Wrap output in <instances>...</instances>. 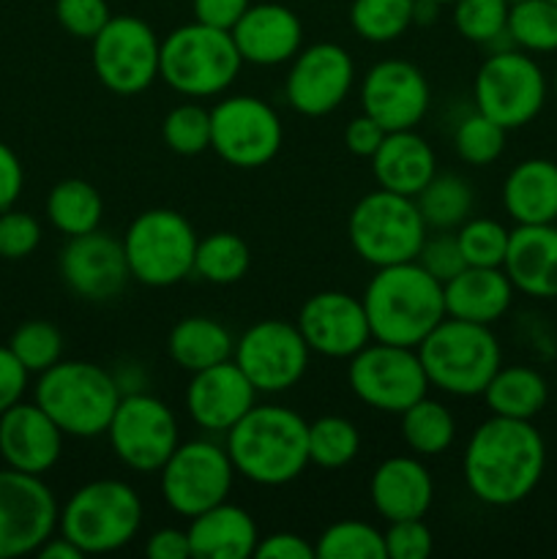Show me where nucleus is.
Wrapping results in <instances>:
<instances>
[{
    "mask_svg": "<svg viewBox=\"0 0 557 559\" xmlns=\"http://www.w3.org/2000/svg\"><path fill=\"white\" fill-rule=\"evenodd\" d=\"M546 445L533 420L491 415L470 435L462 456L467 491L491 508L528 500L544 478Z\"/></svg>",
    "mask_w": 557,
    "mask_h": 559,
    "instance_id": "obj_1",
    "label": "nucleus"
},
{
    "mask_svg": "<svg viewBox=\"0 0 557 559\" xmlns=\"http://www.w3.org/2000/svg\"><path fill=\"white\" fill-rule=\"evenodd\" d=\"M224 437L235 475L249 484L287 486L309 467V424L289 407L254 404Z\"/></svg>",
    "mask_w": 557,
    "mask_h": 559,
    "instance_id": "obj_2",
    "label": "nucleus"
},
{
    "mask_svg": "<svg viewBox=\"0 0 557 559\" xmlns=\"http://www.w3.org/2000/svg\"><path fill=\"white\" fill-rule=\"evenodd\" d=\"M360 300L371 342L418 347L446 320L442 284L415 260L377 267Z\"/></svg>",
    "mask_w": 557,
    "mask_h": 559,
    "instance_id": "obj_3",
    "label": "nucleus"
},
{
    "mask_svg": "<svg viewBox=\"0 0 557 559\" xmlns=\"http://www.w3.org/2000/svg\"><path fill=\"white\" fill-rule=\"evenodd\" d=\"M118 380L104 366L91 360H58L38 374L36 404L58 424L66 437L93 440L107 435V426L118 407Z\"/></svg>",
    "mask_w": 557,
    "mask_h": 559,
    "instance_id": "obj_4",
    "label": "nucleus"
},
{
    "mask_svg": "<svg viewBox=\"0 0 557 559\" xmlns=\"http://www.w3.org/2000/svg\"><path fill=\"white\" fill-rule=\"evenodd\" d=\"M429 385L448 396H481L502 366V349L491 325L446 317L418 344Z\"/></svg>",
    "mask_w": 557,
    "mask_h": 559,
    "instance_id": "obj_5",
    "label": "nucleus"
},
{
    "mask_svg": "<svg viewBox=\"0 0 557 559\" xmlns=\"http://www.w3.org/2000/svg\"><path fill=\"white\" fill-rule=\"evenodd\" d=\"M240 58L233 33L189 22L162 38L158 76L186 98L222 96L238 80Z\"/></svg>",
    "mask_w": 557,
    "mask_h": 559,
    "instance_id": "obj_6",
    "label": "nucleus"
},
{
    "mask_svg": "<svg viewBox=\"0 0 557 559\" xmlns=\"http://www.w3.org/2000/svg\"><path fill=\"white\" fill-rule=\"evenodd\" d=\"M58 527L60 535L80 546L82 555H109L137 538L142 500L126 480H91L66 500Z\"/></svg>",
    "mask_w": 557,
    "mask_h": 559,
    "instance_id": "obj_7",
    "label": "nucleus"
},
{
    "mask_svg": "<svg viewBox=\"0 0 557 559\" xmlns=\"http://www.w3.org/2000/svg\"><path fill=\"white\" fill-rule=\"evenodd\" d=\"M426 227L415 197L393 191H369L355 202L347 218L349 246L371 267L413 262L424 246Z\"/></svg>",
    "mask_w": 557,
    "mask_h": 559,
    "instance_id": "obj_8",
    "label": "nucleus"
},
{
    "mask_svg": "<svg viewBox=\"0 0 557 559\" xmlns=\"http://www.w3.org/2000/svg\"><path fill=\"white\" fill-rule=\"evenodd\" d=\"M197 243L200 238L183 213L169 207L142 211L123 238L131 278L145 287H173L183 282L194 273Z\"/></svg>",
    "mask_w": 557,
    "mask_h": 559,
    "instance_id": "obj_9",
    "label": "nucleus"
},
{
    "mask_svg": "<svg viewBox=\"0 0 557 559\" xmlns=\"http://www.w3.org/2000/svg\"><path fill=\"white\" fill-rule=\"evenodd\" d=\"M546 74L530 52L497 49L475 71V109L502 129H522L533 123L546 104Z\"/></svg>",
    "mask_w": 557,
    "mask_h": 559,
    "instance_id": "obj_10",
    "label": "nucleus"
},
{
    "mask_svg": "<svg viewBox=\"0 0 557 559\" xmlns=\"http://www.w3.org/2000/svg\"><path fill=\"white\" fill-rule=\"evenodd\" d=\"M158 55L162 38L134 14H112L91 38L93 74L118 96H137L158 80Z\"/></svg>",
    "mask_w": 557,
    "mask_h": 559,
    "instance_id": "obj_11",
    "label": "nucleus"
},
{
    "mask_svg": "<svg viewBox=\"0 0 557 559\" xmlns=\"http://www.w3.org/2000/svg\"><path fill=\"white\" fill-rule=\"evenodd\" d=\"M349 391L377 413L402 415L429 391V377L415 347L369 342L347 364Z\"/></svg>",
    "mask_w": 557,
    "mask_h": 559,
    "instance_id": "obj_12",
    "label": "nucleus"
},
{
    "mask_svg": "<svg viewBox=\"0 0 557 559\" xmlns=\"http://www.w3.org/2000/svg\"><path fill=\"white\" fill-rule=\"evenodd\" d=\"M233 480L235 467L227 448L211 440L180 442L158 469L162 500L183 519L200 516L202 511L227 500Z\"/></svg>",
    "mask_w": 557,
    "mask_h": 559,
    "instance_id": "obj_13",
    "label": "nucleus"
},
{
    "mask_svg": "<svg viewBox=\"0 0 557 559\" xmlns=\"http://www.w3.org/2000/svg\"><path fill=\"white\" fill-rule=\"evenodd\" d=\"M115 459L131 473H158L175 448L180 429L175 413L151 393H123L107 426Z\"/></svg>",
    "mask_w": 557,
    "mask_h": 559,
    "instance_id": "obj_14",
    "label": "nucleus"
},
{
    "mask_svg": "<svg viewBox=\"0 0 557 559\" xmlns=\"http://www.w3.org/2000/svg\"><path fill=\"white\" fill-rule=\"evenodd\" d=\"M282 140V120L262 98L227 96L211 109V147L229 167H265L278 156Z\"/></svg>",
    "mask_w": 557,
    "mask_h": 559,
    "instance_id": "obj_15",
    "label": "nucleus"
},
{
    "mask_svg": "<svg viewBox=\"0 0 557 559\" xmlns=\"http://www.w3.org/2000/svg\"><path fill=\"white\" fill-rule=\"evenodd\" d=\"M311 349L298 325L284 320H260L235 342L233 360L257 393H284L304 380Z\"/></svg>",
    "mask_w": 557,
    "mask_h": 559,
    "instance_id": "obj_16",
    "label": "nucleus"
},
{
    "mask_svg": "<svg viewBox=\"0 0 557 559\" xmlns=\"http://www.w3.org/2000/svg\"><path fill=\"white\" fill-rule=\"evenodd\" d=\"M58 500L42 475L0 469V559L36 555L58 530Z\"/></svg>",
    "mask_w": 557,
    "mask_h": 559,
    "instance_id": "obj_17",
    "label": "nucleus"
},
{
    "mask_svg": "<svg viewBox=\"0 0 557 559\" xmlns=\"http://www.w3.org/2000/svg\"><path fill=\"white\" fill-rule=\"evenodd\" d=\"M355 85V63L342 44L320 41L289 60L284 98L304 118H325Z\"/></svg>",
    "mask_w": 557,
    "mask_h": 559,
    "instance_id": "obj_18",
    "label": "nucleus"
},
{
    "mask_svg": "<svg viewBox=\"0 0 557 559\" xmlns=\"http://www.w3.org/2000/svg\"><path fill=\"white\" fill-rule=\"evenodd\" d=\"M429 80L410 60H380L366 71L360 82V109L386 131L415 129L429 112Z\"/></svg>",
    "mask_w": 557,
    "mask_h": 559,
    "instance_id": "obj_19",
    "label": "nucleus"
},
{
    "mask_svg": "<svg viewBox=\"0 0 557 559\" xmlns=\"http://www.w3.org/2000/svg\"><path fill=\"white\" fill-rule=\"evenodd\" d=\"M295 325L311 353L322 358L349 360L371 342L364 300L342 289H322L306 298Z\"/></svg>",
    "mask_w": 557,
    "mask_h": 559,
    "instance_id": "obj_20",
    "label": "nucleus"
},
{
    "mask_svg": "<svg viewBox=\"0 0 557 559\" xmlns=\"http://www.w3.org/2000/svg\"><path fill=\"white\" fill-rule=\"evenodd\" d=\"M60 276L82 300L104 304L118 298L131 278L123 240H115L102 229L69 238L60 251Z\"/></svg>",
    "mask_w": 557,
    "mask_h": 559,
    "instance_id": "obj_21",
    "label": "nucleus"
},
{
    "mask_svg": "<svg viewBox=\"0 0 557 559\" xmlns=\"http://www.w3.org/2000/svg\"><path fill=\"white\" fill-rule=\"evenodd\" d=\"M257 404V391L235 360L211 366L191 374L186 388L189 418L211 435H227Z\"/></svg>",
    "mask_w": 557,
    "mask_h": 559,
    "instance_id": "obj_22",
    "label": "nucleus"
},
{
    "mask_svg": "<svg viewBox=\"0 0 557 559\" xmlns=\"http://www.w3.org/2000/svg\"><path fill=\"white\" fill-rule=\"evenodd\" d=\"M63 437L36 402H20L0 415V456L5 467L20 473H49L63 453Z\"/></svg>",
    "mask_w": 557,
    "mask_h": 559,
    "instance_id": "obj_23",
    "label": "nucleus"
},
{
    "mask_svg": "<svg viewBox=\"0 0 557 559\" xmlns=\"http://www.w3.org/2000/svg\"><path fill=\"white\" fill-rule=\"evenodd\" d=\"M229 33L244 63L251 66H282L304 47V25L282 3H251Z\"/></svg>",
    "mask_w": 557,
    "mask_h": 559,
    "instance_id": "obj_24",
    "label": "nucleus"
},
{
    "mask_svg": "<svg viewBox=\"0 0 557 559\" xmlns=\"http://www.w3.org/2000/svg\"><path fill=\"white\" fill-rule=\"evenodd\" d=\"M502 271L528 298H557V224H517Z\"/></svg>",
    "mask_w": 557,
    "mask_h": 559,
    "instance_id": "obj_25",
    "label": "nucleus"
},
{
    "mask_svg": "<svg viewBox=\"0 0 557 559\" xmlns=\"http://www.w3.org/2000/svg\"><path fill=\"white\" fill-rule=\"evenodd\" d=\"M369 497L386 522L424 519L435 500V480L420 456H391L371 473Z\"/></svg>",
    "mask_w": 557,
    "mask_h": 559,
    "instance_id": "obj_26",
    "label": "nucleus"
},
{
    "mask_svg": "<svg viewBox=\"0 0 557 559\" xmlns=\"http://www.w3.org/2000/svg\"><path fill=\"white\" fill-rule=\"evenodd\" d=\"M513 284L502 267L467 265L442 284L446 317L495 325L513 304Z\"/></svg>",
    "mask_w": 557,
    "mask_h": 559,
    "instance_id": "obj_27",
    "label": "nucleus"
},
{
    "mask_svg": "<svg viewBox=\"0 0 557 559\" xmlns=\"http://www.w3.org/2000/svg\"><path fill=\"white\" fill-rule=\"evenodd\" d=\"M369 162L377 186L404 197H415L437 175L435 151L415 129L388 131Z\"/></svg>",
    "mask_w": 557,
    "mask_h": 559,
    "instance_id": "obj_28",
    "label": "nucleus"
},
{
    "mask_svg": "<svg viewBox=\"0 0 557 559\" xmlns=\"http://www.w3.org/2000/svg\"><path fill=\"white\" fill-rule=\"evenodd\" d=\"M186 535L191 557L197 559H249L260 544V533L249 511L229 506L227 500L189 519Z\"/></svg>",
    "mask_w": 557,
    "mask_h": 559,
    "instance_id": "obj_29",
    "label": "nucleus"
},
{
    "mask_svg": "<svg viewBox=\"0 0 557 559\" xmlns=\"http://www.w3.org/2000/svg\"><path fill=\"white\" fill-rule=\"evenodd\" d=\"M502 207L517 224L557 222V164L524 158L502 183Z\"/></svg>",
    "mask_w": 557,
    "mask_h": 559,
    "instance_id": "obj_30",
    "label": "nucleus"
},
{
    "mask_svg": "<svg viewBox=\"0 0 557 559\" xmlns=\"http://www.w3.org/2000/svg\"><path fill=\"white\" fill-rule=\"evenodd\" d=\"M167 353L178 369L194 374V371L211 369V366L224 364V360H233L235 338L213 317H183L169 331Z\"/></svg>",
    "mask_w": 557,
    "mask_h": 559,
    "instance_id": "obj_31",
    "label": "nucleus"
},
{
    "mask_svg": "<svg viewBox=\"0 0 557 559\" xmlns=\"http://www.w3.org/2000/svg\"><path fill=\"white\" fill-rule=\"evenodd\" d=\"M491 415L533 420L549 399V385L530 366H500L486 391L481 393Z\"/></svg>",
    "mask_w": 557,
    "mask_h": 559,
    "instance_id": "obj_32",
    "label": "nucleus"
},
{
    "mask_svg": "<svg viewBox=\"0 0 557 559\" xmlns=\"http://www.w3.org/2000/svg\"><path fill=\"white\" fill-rule=\"evenodd\" d=\"M47 216L58 233L76 238L98 229L104 218V200L93 183L82 178L60 180L47 197Z\"/></svg>",
    "mask_w": 557,
    "mask_h": 559,
    "instance_id": "obj_33",
    "label": "nucleus"
},
{
    "mask_svg": "<svg viewBox=\"0 0 557 559\" xmlns=\"http://www.w3.org/2000/svg\"><path fill=\"white\" fill-rule=\"evenodd\" d=\"M402 440L415 456H442L457 440V418L442 402L424 396L404 409L402 415Z\"/></svg>",
    "mask_w": 557,
    "mask_h": 559,
    "instance_id": "obj_34",
    "label": "nucleus"
},
{
    "mask_svg": "<svg viewBox=\"0 0 557 559\" xmlns=\"http://www.w3.org/2000/svg\"><path fill=\"white\" fill-rule=\"evenodd\" d=\"M420 216L429 229H457L470 218L475 205L473 186L462 175H435L415 194Z\"/></svg>",
    "mask_w": 557,
    "mask_h": 559,
    "instance_id": "obj_35",
    "label": "nucleus"
},
{
    "mask_svg": "<svg viewBox=\"0 0 557 559\" xmlns=\"http://www.w3.org/2000/svg\"><path fill=\"white\" fill-rule=\"evenodd\" d=\"M249 265L251 254L246 240L235 233H227V229L200 238V243H197L194 273L202 282L227 287V284L240 282L249 273Z\"/></svg>",
    "mask_w": 557,
    "mask_h": 559,
    "instance_id": "obj_36",
    "label": "nucleus"
},
{
    "mask_svg": "<svg viewBox=\"0 0 557 559\" xmlns=\"http://www.w3.org/2000/svg\"><path fill=\"white\" fill-rule=\"evenodd\" d=\"M415 25V0H353L349 27L371 44L402 38Z\"/></svg>",
    "mask_w": 557,
    "mask_h": 559,
    "instance_id": "obj_37",
    "label": "nucleus"
},
{
    "mask_svg": "<svg viewBox=\"0 0 557 559\" xmlns=\"http://www.w3.org/2000/svg\"><path fill=\"white\" fill-rule=\"evenodd\" d=\"M506 33L522 52H557V5L549 0H517L508 9Z\"/></svg>",
    "mask_w": 557,
    "mask_h": 559,
    "instance_id": "obj_38",
    "label": "nucleus"
},
{
    "mask_svg": "<svg viewBox=\"0 0 557 559\" xmlns=\"http://www.w3.org/2000/svg\"><path fill=\"white\" fill-rule=\"evenodd\" d=\"M360 451V431L342 415H322L309 424V464L322 469H342Z\"/></svg>",
    "mask_w": 557,
    "mask_h": 559,
    "instance_id": "obj_39",
    "label": "nucleus"
},
{
    "mask_svg": "<svg viewBox=\"0 0 557 559\" xmlns=\"http://www.w3.org/2000/svg\"><path fill=\"white\" fill-rule=\"evenodd\" d=\"M315 551L317 559H386V538L371 524L344 519L317 538Z\"/></svg>",
    "mask_w": 557,
    "mask_h": 559,
    "instance_id": "obj_40",
    "label": "nucleus"
},
{
    "mask_svg": "<svg viewBox=\"0 0 557 559\" xmlns=\"http://www.w3.org/2000/svg\"><path fill=\"white\" fill-rule=\"evenodd\" d=\"M506 134L500 123L486 118L484 112H470L453 129V147L457 156L470 167H489L506 151Z\"/></svg>",
    "mask_w": 557,
    "mask_h": 559,
    "instance_id": "obj_41",
    "label": "nucleus"
},
{
    "mask_svg": "<svg viewBox=\"0 0 557 559\" xmlns=\"http://www.w3.org/2000/svg\"><path fill=\"white\" fill-rule=\"evenodd\" d=\"M508 0H457L453 3V27L470 44L495 47L506 38L508 27Z\"/></svg>",
    "mask_w": 557,
    "mask_h": 559,
    "instance_id": "obj_42",
    "label": "nucleus"
},
{
    "mask_svg": "<svg viewBox=\"0 0 557 559\" xmlns=\"http://www.w3.org/2000/svg\"><path fill=\"white\" fill-rule=\"evenodd\" d=\"M162 140L178 156H200L211 147V109L178 104L162 120Z\"/></svg>",
    "mask_w": 557,
    "mask_h": 559,
    "instance_id": "obj_43",
    "label": "nucleus"
},
{
    "mask_svg": "<svg viewBox=\"0 0 557 559\" xmlns=\"http://www.w3.org/2000/svg\"><path fill=\"white\" fill-rule=\"evenodd\" d=\"M9 349L31 374H44L63 355V336L47 320H27L11 333Z\"/></svg>",
    "mask_w": 557,
    "mask_h": 559,
    "instance_id": "obj_44",
    "label": "nucleus"
},
{
    "mask_svg": "<svg viewBox=\"0 0 557 559\" xmlns=\"http://www.w3.org/2000/svg\"><path fill=\"white\" fill-rule=\"evenodd\" d=\"M462 249L464 265L475 267H502L508 251V240H511V229L502 227L495 218L475 216L467 218L462 227L453 229Z\"/></svg>",
    "mask_w": 557,
    "mask_h": 559,
    "instance_id": "obj_45",
    "label": "nucleus"
},
{
    "mask_svg": "<svg viewBox=\"0 0 557 559\" xmlns=\"http://www.w3.org/2000/svg\"><path fill=\"white\" fill-rule=\"evenodd\" d=\"M420 267L426 273L437 278L440 284H446L448 278L457 276L464 265L462 249H459V240L453 229H435V235L426 233L424 246H420L418 257H415Z\"/></svg>",
    "mask_w": 557,
    "mask_h": 559,
    "instance_id": "obj_46",
    "label": "nucleus"
},
{
    "mask_svg": "<svg viewBox=\"0 0 557 559\" xmlns=\"http://www.w3.org/2000/svg\"><path fill=\"white\" fill-rule=\"evenodd\" d=\"M42 243V224L25 211H0V257L25 260Z\"/></svg>",
    "mask_w": 557,
    "mask_h": 559,
    "instance_id": "obj_47",
    "label": "nucleus"
},
{
    "mask_svg": "<svg viewBox=\"0 0 557 559\" xmlns=\"http://www.w3.org/2000/svg\"><path fill=\"white\" fill-rule=\"evenodd\" d=\"M55 16L69 36L91 41L107 25L112 11L107 0H55Z\"/></svg>",
    "mask_w": 557,
    "mask_h": 559,
    "instance_id": "obj_48",
    "label": "nucleus"
},
{
    "mask_svg": "<svg viewBox=\"0 0 557 559\" xmlns=\"http://www.w3.org/2000/svg\"><path fill=\"white\" fill-rule=\"evenodd\" d=\"M386 538V559H426L435 549L431 530L426 527L424 519H399L388 522Z\"/></svg>",
    "mask_w": 557,
    "mask_h": 559,
    "instance_id": "obj_49",
    "label": "nucleus"
},
{
    "mask_svg": "<svg viewBox=\"0 0 557 559\" xmlns=\"http://www.w3.org/2000/svg\"><path fill=\"white\" fill-rule=\"evenodd\" d=\"M27 377H31V371L16 360L9 344L0 347V415L22 402L27 391Z\"/></svg>",
    "mask_w": 557,
    "mask_h": 559,
    "instance_id": "obj_50",
    "label": "nucleus"
},
{
    "mask_svg": "<svg viewBox=\"0 0 557 559\" xmlns=\"http://www.w3.org/2000/svg\"><path fill=\"white\" fill-rule=\"evenodd\" d=\"M386 134L388 131L382 129L371 115L360 112L358 118L349 120L347 129H344V145H347V151L353 153V156L371 158L377 153V147L382 145V140H386Z\"/></svg>",
    "mask_w": 557,
    "mask_h": 559,
    "instance_id": "obj_51",
    "label": "nucleus"
},
{
    "mask_svg": "<svg viewBox=\"0 0 557 559\" xmlns=\"http://www.w3.org/2000/svg\"><path fill=\"white\" fill-rule=\"evenodd\" d=\"M251 0H191L194 20L202 25L218 27V31H233L235 22L246 14Z\"/></svg>",
    "mask_w": 557,
    "mask_h": 559,
    "instance_id": "obj_52",
    "label": "nucleus"
},
{
    "mask_svg": "<svg viewBox=\"0 0 557 559\" xmlns=\"http://www.w3.org/2000/svg\"><path fill=\"white\" fill-rule=\"evenodd\" d=\"M257 559H317L315 544L295 533H273L260 538L254 549Z\"/></svg>",
    "mask_w": 557,
    "mask_h": 559,
    "instance_id": "obj_53",
    "label": "nucleus"
},
{
    "mask_svg": "<svg viewBox=\"0 0 557 559\" xmlns=\"http://www.w3.org/2000/svg\"><path fill=\"white\" fill-rule=\"evenodd\" d=\"M25 186V169L5 142H0V211L14 207Z\"/></svg>",
    "mask_w": 557,
    "mask_h": 559,
    "instance_id": "obj_54",
    "label": "nucleus"
},
{
    "mask_svg": "<svg viewBox=\"0 0 557 559\" xmlns=\"http://www.w3.org/2000/svg\"><path fill=\"white\" fill-rule=\"evenodd\" d=\"M145 555L151 559H189L191 546L186 530L162 527L147 538Z\"/></svg>",
    "mask_w": 557,
    "mask_h": 559,
    "instance_id": "obj_55",
    "label": "nucleus"
},
{
    "mask_svg": "<svg viewBox=\"0 0 557 559\" xmlns=\"http://www.w3.org/2000/svg\"><path fill=\"white\" fill-rule=\"evenodd\" d=\"M36 555L42 559H80V557H85V555H82L80 546L71 544L66 535H58V538H55V535H49V538L44 540L42 546H38Z\"/></svg>",
    "mask_w": 557,
    "mask_h": 559,
    "instance_id": "obj_56",
    "label": "nucleus"
},
{
    "mask_svg": "<svg viewBox=\"0 0 557 559\" xmlns=\"http://www.w3.org/2000/svg\"><path fill=\"white\" fill-rule=\"evenodd\" d=\"M429 3H437V5H453L457 0H429Z\"/></svg>",
    "mask_w": 557,
    "mask_h": 559,
    "instance_id": "obj_57",
    "label": "nucleus"
},
{
    "mask_svg": "<svg viewBox=\"0 0 557 559\" xmlns=\"http://www.w3.org/2000/svg\"><path fill=\"white\" fill-rule=\"evenodd\" d=\"M555 93H557V74H555Z\"/></svg>",
    "mask_w": 557,
    "mask_h": 559,
    "instance_id": "obj_58",
    "label": "nucleus"
},
{
    "mask_svg": "<svg viewBox=\"0 0 557 559\" xmlns=\"http://www.w3.org/2000/svg\"><path fill=\"white\" fill-rule=\"evenodd\" d=\"M549 3H555V5H557V0H549Z\"/></svg>",
    "mask_w": 557,
    "mask_h": 559,
    "instance_id": "obj_59",
    "label": "nucleus"
},
{
    "mask_svg": "<svg viewBox=\"0 0 557 559\" xmlns=\"http://www.w3.org/2000/svg\"><path fill=\"white\" fill-rule=\"evenodd\" d=\"M508 3H517V0H508Z\"/></svg>",
    "mask_w": 557,
    "mask_h": 559,
    "instance_id": "obj_60",
    "label": "nucleus"
},
{
    "mask_svg": "<svg viewBox=\"0 0 557 559\" xmlns=\"http://www.w3.org/2000/svg\"><path fill=\"white\" fill-rule=\"evenodd\" d=\"M555 224H557V222H555Z\"/></svg>",
    "mask_w": 557,
    "mask_h": 559,
    "instance_id": "obj_61",
    "label": "nucleus"
}]
</instances>
